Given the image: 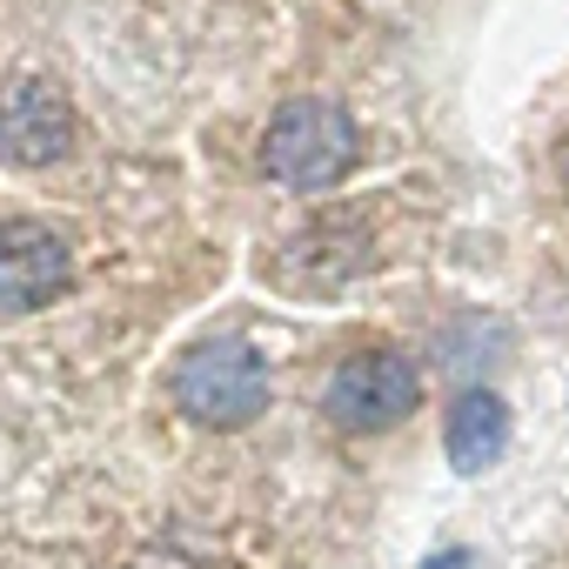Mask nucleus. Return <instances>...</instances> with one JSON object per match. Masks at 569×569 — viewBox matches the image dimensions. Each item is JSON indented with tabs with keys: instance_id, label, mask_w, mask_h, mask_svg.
<instances>
[{
	"instance_id": "nucleus-1",
	"label": "nucleus",
	"mask_w": 569,
	"mask_h": 569,
	"mask_svg": "<svg viewBox=\"0 0 569 569\" xmlns=\"http://www.w3.org/2000/svg\"><path fill=\"white\" fill-rule=\"evenodd\" d=\"M274 396L268 356L241 336H208L174 362V409L201 429H248Z\"/></svg>"
},
{
	"instance_id": "nucleus-2",
	"label": "nucleus",
	"mask_w": 569,
	"mask_h": 569,
	"mask_svg": "<svg viewBox=\"0 0 569 569\" xmlns=\"http://www.w3.org/2000/svg\"><path fill=\"white\" fill-rule=\"evenodd\" d=\"M356 154H362V134L342 101H289L261 134V168L296 194H329L356 168Z\"/></svg>"
},
{
	"instance_id": "nucleus-3",
	"label": "nucleus",
	"mask_w": 569,
	"mask_h": 569,
	"mask_svg": "<svg viewBox=\"0 0 569 569\" xmlns=\"http://www.w3.org/2000/svg\"><path fill=\"white\" fill-rule=\"evenodd\" d=\"M422 402V376L409 356L396 349H362L349 362H336V376L322 382V416L342 429V436H376V429H396L409 422Z\"/></svg>"
},
{
	"instance_id": "nucleus-4",
	"label": "nucleus",
	"mask_w": 569,
	"mask_h": 569,
	"mask_svg": "<svg viewBox=\"0 0 569 569\" xmlns=\"http://www.w3.org/2000/svg\"><path fill=\"white\" fill-rule=\"evenodd\" d=\"M369 268H376V234L362 228V214H329V221H309L302 234L281 241L268 274L296 296H336L342 281H356Z\"/></svg>"
},
{
	"instance_id": "nucleus-5",
	"label": "nucleus",
	"mask_w": 569,
	"mask_h": 569,
	"mask_svg": "<svg viewBox=\"0 0 569 569\" xmlns=\"http://www.w3.org/2000/svg\"><path fill=\"white\" fill-rule=\"evenodd\" d=\"M74 281V248L54 221H0V309L34 316Z\"/></svg>"
},
{
	"instance_id": "nucleus-6",
	"label": "nucleus",
	"mask_w": 569,
	"mask_h": 569,
	"mask_svg": "<svg viewBox=\"0 0 569 569\" xmlns=\"http://www.w3.org/2000/svg\"><path fill=\"white\" fill-rule=\"evenodd\" d=\"M74 148V108L54 81L14 74L0 88V154L14 168H54Z\"/></svg>"
},
{
	"instance_id": "nucleus-7",
	"label": "nucleus",
	"mask_w": 569,
	"mask_h": 569,
	"mask_svg": "<svg viewBox=\"0 0 569 569\" xmlns=\"http://www.w3.org/2000/svg\"><path fill=\"white\" fill-rule=\"evenodd\" d=\"M442 449L462 476H482L489 462H502L509 449V409L496 389H462L449 402V422H442Z\"/></svg>"
},
{
	"instance_id": "nucleus-8",
	"label": "nucleus",
	"mask_w": 569,
	"mask_h": 569,
	"mask_svg": "<svg viewBox=\"0 0 569 569\" xmlns=\"http://www.w3.org/2000/svg\"><path fill=\"white\" fill-rule=\"evenodd\" d=\"M502 342H509V329H502V322L462 316L456 329H442V342H436V349H442V362H449V369H476V362H489L482 349H502Z\"/></svg>"
},
{
	"instance_id": "nucleus-9",
	"label": "nucleus",
	"mask_w": 569,
	"mask_h": 569,
	"mask_svg": "<svg viewBox=\"0 0 569 569\" xmlns=\"http://www.w3.org/2000/svg\"><path fill=\"white\" fill-rule=\"evenodd\" d=\"M422 569H469V556H462V549H449V556H436V562H422Z\"/></svg>"
},
{
	"instance_id": "nucleus-10",
	"label": "nucleus",
	"mask_w": 569,
	"mask_h": 569,
	"mask_svg": "<svg viewBox=\"0 0 569 569\" xmlns=\"http://www.w3.org/2000/svg\"><path fill=\"white\" fill-rule=\"evenodd\" d=\"M556 181H562V201H569V141L556 148Z\"/></svg>"
}]
</instances>
